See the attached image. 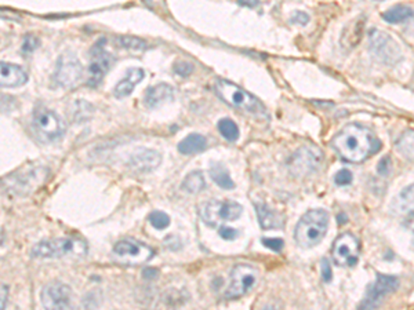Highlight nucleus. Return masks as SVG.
<instances>
[{"label": "nucleus", "instance_id": "1", "mask_svg": "<svg viewBox=\"0 0 414 310\" xmlns=\"http://www.w3.org/2000/svg\"><path fill=\"white\" fill-rule=\"evenodd\" d=\"M331 146L341 159L349 163H362L381 148L380 141L370 130L361 124L345 126L333 139Z\"/></svg>", "mask_w": 414, "mask_h": 310}, {"label": "nucleus", "instance_id": "2", "mask_svg": "<svg viewBox=\"0 0 414 310\" xmlns=\"http://www.w3.org/2000/svg\"><path fill=\"white\" fill-rule=\"evenodd\" d=\"M329 229V214L324 209H310L299 221L295 230V240L303 248L317 246Z\"/></svg>", "mask_w": 414, "mask_h": 310}, {"label": "nucleus", "instance_id": "3", "mask_svg": "<svg viewBox=\"0 0 414 310\" xmlns=\"http://www.w3.org/2000/svg\"><path fill=\"white\" fill-rule=\"evenodd\" d=\"M214 90L224 103H228L232 107L246 110V112H250L254 114L265 113V107L260 100H257L249 92L243 90L242 87H239L228 80L218 79L215 82Z\"/></svg>", "mask_w": 414, "mask_h": 310}, {"label": "nucleus", "instance_id": "4", "mask_svg": "<svg viewBox=\"0 0 414 310\" xmlns=\"http://www.w3.org/2000/svg\"><path fill=\"white\" fill-rule=\"evenodd\" d=\"M88 244L78 239H56L42 241L32 250V255L38 258H63V257H85Z\"/></svg>", "mask_w": 414, "mask_h": 310}, {"label": "nucleus", "instance_id": "5", "mask_svg": "<svg viewBox=\"0 0 414 310\" xmlns=\"http://www.w3.org/2000/svg\"><path fill=\"white\" fill-rule=\"evenodd\" d=\"M243 212V207L235 202L210 200L201 207V218L207 226L217 227L225 222L238 219Z\"/></svg>", "mask_w": 414, "mask_h": 310}, {"label": "nucleus", "instance_id": "6", "mask_svg": "<svg viewBox=\"0 0 414 310\" xmlns=\"http://www.w3.org/2000/svg\"><path fill=\"white\" fill-rule=\"evenodd\" d=\"M322 162L323 152L313 145H306L289 157L288 169L296 177H306L316 171L320 167Z\"/></svg>", "mask_w": 414, "mask_h": 310}, {"label": "nucleus", "instance_id": "7", "mask_svg": "<svg viewBox=\"0 0 414 310\" xmlns=\"http://www.w3.org/2000/svg\"><path fill=\"white\" fill-rule=\"evenodd\" d=\"M369 43L373 55L379 61L387 65H395L402 60L401 47L390 35L373 29L369 33Z\"/></svg>", "mask_w": 414, "mask_h": 310}, {"label": "nucleus", "instance_id": "8", "mask_svg": "<svg viewBox=\"0 0 414 310\" xmlns=\"http://www.w3.org/2000/svg\"><path fill=\"white\" fill-rule=\"evenodd\" d=\"M258 282V270L251 265H236L231 273L229 287L225 293L228 300H238L246 295Z\"/></svg>", "mask_w": 414, "mask_h": 310}, {"label": "nucleus", "instance_id": "9", "mask_svg": "<svg viewBox=\"0 0 414 310\" xmlns=\"http://www.w3.org/2000/svg\"><path fill=\"white\" fill-rule=\"evenodd\" d=\"M113 252L126 265H142L151 261L155 255V251L151 247L131 239L117 241L113 247Z\"/></svg>", "mask_w": 414, "mask_h": 310}, {"label": "nucleus", "instance_id": "10", "mask_svg": "<svg viewBox=\"0 0 414 310\" xmlns=\"http://www.w3.org/2000/svg\"><path fill=\"white\" fill-rule=\"evenodd\" d=\"M361 244L359 240L351 233H342L333 244V261L338 266L354 268L359 261Z\"/></svg>", "mask_w": 414, "mask_h": 310}, {"label": "nucleus", "instance_id": "11", "mask_svg": "<svg viewBox=\"0 0 414 310\" xmlns=\"http://www.w3.org/2000/svg\"><path fill=\"white\" fill-rule=\"evenodd\" d=\"M33 127L38 135L44 141H57L64 134L61 119L46 107H38L33 112Z\"/></svg>", "mask_w": 414, "mask_h": 310}, {"label": "nucleus", "instance_id": "12", "mask_svg": "<svg viewBox=\"0 0 414 310\" xmlns=\"http://www.w3.org/2000/svg\"><path fill=\"white\" fill-rule=\"evenodd\" d=\"M83 75V67L74 54H63L57 62L54 79L65 89L74 87Z\"/></svg>", "mask_w": 414, "mask_h": 310}, {"label": "nucleus", "instance_id": "13", "mask_svg": "<svg viewBox=\"0 0 414 310\" xmlns=\"http://www.w3.org/2000/svg\"><path fill=\"white\" fill-rule=\"evenodd\" d=\"M399 287V280L394 276L379 275L376 283L367 290V295L361 304V309H376L384 301V298L395 293Z\"/></svg>", "mask_w": 414, "mask_h": 310}, {"label": "nucleus", "instance_id": "14", "mask_svg": "<svg viewBox=\"0 0 414 310\" xmlns=\"http://www.w3.org/2000/svg\"><path fill=\"white\" fill-rule=\"evenodd\" d=\"M105 39H101L96 43L92 50L90 65H89V85L96 87L101 83L104 76L109 72L113 65V57L105 50Z\"/></svg>", "mask_w": 414, "mask_h": 310}, {"label": "nucleus", "instance_id": "15", "mask_svg": "<svg viewBox=\"0 0 414 310\" xmlns=\"http://www.w3.org/2000/svg\"><path fill=\"white\" fill-rule=\"evenodd\" d=\"M42 305L46 309H68L71 307V289L63 283L47 284L42 291Z\"/></svg>", "mask_w": 414, "mask_h": 310}, {"label": "nucleus", "instance_id": "16", "mask_svg": "<svg viewBox=\"0 0 414 310\" xmlns=\"http://www.w3.org/2000/svg\"><path fill=\"white\" fill-rule=\"evenodd\" d=\"M162 163V156L152 149L138 148L129 159V167L135 173H149L158 169Z\"/></svg>", "mask_w": 414, "mask_h": 310}, {"label": "nucleus", "instance_id": "17", "mask_svg": "<svg viewBox=\"0 0 414 310\" xmlns=\"http://www.w3.org/2000/svg\"><path fill=\"white\" fill-rule=\"evenodd\" d=\"M26 80L28 76L22 68L10 62H0V87H18Z\"/></svg>", "mask_w": 414, "mask_h": 310}, {"label": "nucleus", "instance_id": "18", "mask_svg": "<svg viewBox=\"0 0 414 310\" xmlns=\"http://www.w3.org/2000/svg\"><path fill=\"white\" fill-rule=\"evenodd\" d=\"M174 98V90L172 86L166 83H160L149 87L144 94V103L151 107H159L163 103H169Z\"/></svg>", "mask_w": 414, "mask_h": 310}, {"label": "nucleus", "instance_id": "19", "mask_svg": "<svg viewBox=\"0 0 414 310\" xmlns=\"http://www.w3.org/2000/svg\"><path fill=\"white\" fill-rule=\"evenodd\" d=\"M145 72L141 68H130L126 72V76L123 80H120L116 87H115V97L117 98H124L127 96H130L134 90V87L144 79Z\"/></svg>", "mask_w": 414, "mask_h": 310}, {"label": "nucleus", "instance_id": "20", "mask_svg": "<svg viewBox=\"0 0 414 310\" xmlns=\"http://www.w3.org/2000/svg\"><path fill=\"white\" fill-rule=\"evenodd\" d=\"M256 209H257V216H258V222L260 226L265 230L270 229H281L283 226V216L276 212L275 209L270 208L264 203H257L256 205Z\"/></svg>", "mask_w": 414, "mask_h": 310}, {"label": "nucleus", "instance_id": "21", "mask_svg": "<svg viewBox=\"0 0 414 310\" xmlns=\"http://www.w3.org/2000/svg\"><path fill=\"white\" fill-rule=\"evenodd\" d=\"M363 33H365V19L358 18L355 21H352L342 32L341 46L348 50L356 47L359 44V42L362 40Z\"/></svg>", "mask_w": 414, "mask_h": 310}, {"label": "nucleus", "instance_id": "22", "mask_svg": "<svg viewBox=\"0 0 414 310\" xmlns=\"http://www.w3.org/2000/svg\"><path fill=\"white\" fill-rule=\"evenodd\" d=\"M206 138L201 134H191L179 144V150L183 155H195L206 149Z\"/></svg>", "mask_w": 414, "mask_h": 310}, {"label": "nucleus", "instance_id": "23", "mask_svg": "<svg viewBox=\"0 0 414 310\" xmlns=\"http://www.w3.org/2000/svg\"><path fill=\"white\" fill-rule=\"evenodd\" d=\"M210 177L220 188H222L225 191H231L235 188V182L232 181L229 171L226 170V167L224 164L214 163L210 167Z\"/></svg>", "mask_w": 414, "mask_h": 310}, {"label": "nucleus", "instance_id": "24", "mask_svg": "<svg viewBox=\"0 0 414 310\" xmlns=\"http://www.w3.org/2000/svg\"><path fill=\"white\" fill-rule=\"evenodd\" d=\"M413 17V8L409 6H395L383 14V18L390 24H401Z\"/></svg>", "mask_w": 414, "mask_h": 310}, {"label": "nucleus", "instance_id": "25", "mask_svg": "<svg viewBox=\"0 0 414 310\" xmlns=\"http://www.w3.org/2000/svg\"><path fill=\"white\" fill-rule=\"evenodd\" d=\"M183 189L188 193H199L205 189L206 187V182H205V178H204V174L201 171H192L190 173L185 180L183 181Z\"/></svg>", "mask_w": 414, "mask_h": 310}, {"label": "nucleus", "instance_id": "26", "mask_svg": "<svg viewBox=\"0 0 414 310\" xmlns=\"http://www.w3.org/2000/svg\"><path fill=\"white\" fill-rule=\"evenodd\" d=\"M115 43L122 49H127L133 51H144L149 47L145 40L135 36H117L115 39Z\"/></svg>", "mask_w": 414, "mask_h": 310}, {"label": "nucleus", "instance_id": "27", "mask_svg": "<svg viewBox=\"0 0 414 310\" xmlns=\"http://www.w3.org/2000/svg\"><path fill=\"white\" fill-rule=\"evenodd\" d=\"M218 131L221 132V135L231 141V142H235L238 138H239V128L236 126V123L231 119H221L218 121Z\"/></svg>", "mask_w": 414, "mask_h": 310}, {"label": "nucleus", "instance_id": "28", "mask_svg": "<svg viewBox=\"0 0 414 310\" xmlns=\"http://www.w3.org/2000/svg\"><path fill=\"white\" fill-rule=\"evenodd\" d=\"M395 205H397V209L399 214L409 212V211L412 212V209H413V185H411L405 191H402V193L397 198Z\"/></svg>", "mask_w": 414, "mask_h": 310}, {"label": "nucleus", "instance_id": "29", "mask_svg": "<svg viewBox=\"0 0 414 310\" xmlns=\"http://www.w3.org/2000/svg\"><path fill=\"white\" fill-rule=\"evenodd\" d=\"M397 149L402 153V156L411 162L413 160V131H408L401 137V139L397 142Z\"/></svg>", "mask_w": 414, "mask_h": 310}, {"label": "nucleus", "instance_id": "30", "mask_svg": "<svg viewBox=\"0 0 414 310\" xmlns=\"http://www.w3.org/2000/svg\"><path fill=\"white\" fill-rule=\"evenodd\" d=\"M148 221L158 230H165L170 225V216L166 212H163V211H154V212H151Z\"/></svg>", "mask_w": 414, "mask_h": 310}, {"label": "nucleus", "instance_id": "31", "mask_svg": "<svg viewBox=\"0 0 414 310\" xmlns=\"http://www.w3.org/2000/svg\"><path fill=\"white\" fill-rule=\"evenodd\" d=\"M352 180H354V175L349 170L347 169H342L340 170L336 175H334V182L337 187H348L352 184Z\"/></svg>", "mask_w": 414, "mask_h": 310}, {"label": "nucleus", "instance_id": "32", "mask_svg": "<svg viewBox=\"0 0 414 310\" xmlns=\"http://www.w3.org/2000/svg\"><path fill=\"white\" fill-rule=\"evenodd\" d=\"M174 72L177 75H180L181 78H187L190 76L192 72H194V67L185 61H181V62H177L176 67H174Z\"/></svg>", "mask_w": 414, "mask_h": 310}, {"label": "nucleus", "instance_id": "33", "mask_svg": "<svg viewBox=\"0 0 414 310\" xmlns=\"http://www.w3.org/2000/svg\"><path fill=\"white\" fill-rule=\"evenodd\" d=\"M320 273H322V279L326 283H330L333 279V270H331V265L329 262L327 258H323L320 262Z\"/></svg>", "mask_w": 414, "mask_h": 310}, {"label": "nucleus", "instance_id": "34", "mask_svg": "<svg viewBox=\"0 0 414 310\" xmlns=\"http://www.w3.org/2000/svg\"><path fill=\"white\" fill-rule=\"evenodd\" d=\"M263 244L275 252H281L285 247V243L282 239H263Z\"/></svg>", "mask_w": 414, "mask_h": 310}, {"label": "nucleus", "instance_id": "35", "mask_svg": "<svg viewBox=\"0 0 414 310\" xmlns=\"http://www.w3.org/2000/svg\"><path fill=\"white\" fill-rule=\"evenodd\" d=\"M290 22L296 24V25H307L310 22V15L304 11H296L292 17H290Z\"/></svg>", "mask_w": 414, "mask_h": 310}, {"label": "nucleus", "instance_id": "36", "mask_svg": "<svg viewBox=\"0 0 414 310\" xmlns=\"http://www.w3.org/2000/svg\"><path fill=\"white\" fill-rule=\"evenodd\" d=\"M218 234L224 240H235L239 236V232L236 229H232V227H228V226H221Z\"/></svg>", "mask_w": 414, "mask_h": 310}, {"label": "nucleus", "instance_id": "37", "mask_svg": "<svg viewBox=\"0 0 414 310\" xmlns=\"http://www.w3.org/2000/svg\"><path fill=\"white\" fill-rule=\"evenodd\" d=\"M390 169H391V159L387 156V157H383L379 163V167H377V171L379 174L381 175H388L390 173Z\"/></svg>", "mask_w": 414, "mask_h": 310}, {"label": "nucleus", "instance_id": "38", "mask_svg": "<svg viewBox=\"0 0 414 310\" xmlns=\"http://www.w3.org/2000/svg\"><path fill=\"white\" fill-rule=\"evenodd\" d=\"M7 295H8V289L6 286H0V309L6 307Z\"/></svg>", "mask_w": 414, "mask_h": 310}, {"label": "nucleus", "instance_id": "39", "mask_svg": "<svg viewBox=\"0 0 414 310\" xmlns=\"http://www.w3.org/2000/svg\"><path fill=\"white\" fill-rule=\"evenodd\" d=\"M142 275H144L145 279H155L158 276V270H155V269H145Z\"/></svg>", "mask_w": 414, "mask_h": 310}, {"label": "nucleus", "instance_id": "40", "mask_svg": "<svg viewBox=\"0 0 414 310\" xmlns=\"http://www.w3.org/2000/svg\"><path fill=\"white\" fill-rule=\"evenodd\" d=\"M238 1H239V4L246 6V7H256L260 3V0H238Z\"/></svg>", "mask_w": 414, "mask_h": 310}, {"label": "nucleus", "instance_id": "41", "mask_svg": "<svg viewBox=\"0 0 414 310\" xmlns=\"http://www.w3.org/2000/svg\"><path fill=\"white\" fill-rule=\"evenodd\" d=\"M1 240H3V236H1V233H0V244H1Z\"/></svg>", "mask_w": 414, "mask_h": 310}]
</instances>
